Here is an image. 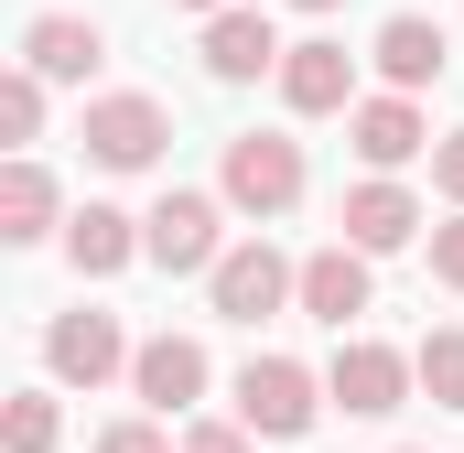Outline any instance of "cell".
Wrapping results in <instances>:
<instances>
[{
	"label": "cell",
	"instance_id": "6da1fadb",
	"mask_svg": "<svg viewBox=\"0 0 464 453\" xmlns=\"http://www.w3.org/2000/svg\"><path fill=\"white\" fill-rule=\"evenodd\" d=\"M217 195H227L237 217H292L303 206V140H281V130H237L227 162H217Z\"/></svg>",
	"mask_w": 464,
	"mask_h": 453
},
{
	"label": "cell",
	"instance_id": "7a4b0ae2",
	"mask_svg": "<svg viewBox=\"0 0 464 453\" xmlns=\"http://www.w3.org/2000/svg\"><path fill=\"white\" fill-rule=\"evenodd\" d=\"M314 410H324L314 367H292V356H248V367H237V432H248V443H303Z\"/></svg>",
	"mask_w": 464,
	"mask_h": 453
},
{
	"label": "cell",
	"instance_id": "3957f363",
	"mask_svg": "<svg viewBox=\"0 0 464 453\" xmlns=\"http://www.w3.org/2000/svg\"><path fill=\"white\" fill-rule=\"evenodd\" d=\"M217 226H227V195H184V184H173V195L140 217V259H151V270H173V281H184V270H206V281H217V259H227V248H217Z\"/></svg>",
	"mask_w": 464,
	"mask_h": 453
},
{
	"label": "cell",
	"instance_id": "277c9868",
	"mask_svg": "<svg viewBox=\"0 0 464 453\" xmlns=\"http://www.w3.org/2000/svg\"><path fill=\"white\" fill-rule=\"evenodd\" d=\"M411 389H421V367H411L400 345H378V335H346V345H335V367H324V400H335L346 421H389Z\"/></svg>",
	"mask_w": 464,
	"mask_h": 453
},
{
	"label": "cell",
	"instance_id": "5b68a950",
	"mask_svg": "<svg viewBox=\"0 0 464 453\" xmlns=\"http://www.w3.org/2000/svg\"><path fill=\"white\" fill-rule=\"evenodd\" d=\"M206 292H217V313H227V324H259V313L303 303V259H281L270 237H248V248L217 259V281H206Z\"/></svg>",
	"mask_w": 464,
	"mask_h": 453
},
{
	"label": "cell",
	"instance_id": "8992f818",
	"mask_svg": "<svg viewBox=\"0 0 464 453\" xmlns=\"http://www.w3.org/2000/svg\"><path fill=\"white\" fill-rule=\"evenodd\" d=\"M87 162H109V173H151L162 162V140H173V119L162 98H87Z\"/></svg>",
	"mask_w": 464,
	"mask_h": 453
},
{
	"label": "cell",
	"instance_id": "52a82bcc",
	"mask_svg": "<svg viewBox=\"0 0 464 453\" xmlns=\"http://www.w3.org/2000/svg\"><path fill=\"white\" fill-rule=\"evenodd\" d=\"M130 356H140V345L119 335V313H54V324H44V367H54L65 389H98Z\"/></svg>",
	"mask_w": 464,
	"mask_h": 453
},
{
	"label": "cell",
	"instance_id": "ba28073f",
	"mask_svg": "<svg viewBox=\"0 0 464 453\" xmlns=\"http://www.w3.org/2000/svg\"><path fill=\"white\" fill-rule=\"evenodd\" d=\"M22 65H33L44 87H87V76L109 65V33L76 22V11H33V22H22Z\"/></svg>",
	"mask_w": 464,
	"mask_h": 453
},
{
	"label": "cell",
	"instance_id": "9c48e42d",
	"mask_svg": "<svg viewBox=\"0 0 464 453\" xmlns=\"http://www.w3.org/2000/svg\"><path fill=\"white\" fill-rule=\"evenodd\" d=\"M130 389H140V410H151V421L195 410V400H206V345H195V335H151L140 356H130Z\"/></svg>",
	"mask_w": 464,
	"mask_h": 453
},
{
	"label": "cell",
	"instance_id": "30bf717a",
	"mask_svg": "<svg viewBox=\"0 0 464 453\" xmlns=\"http://www.w3.org/2000/svg\"><path fill=\"white\" fill-rule=\"evenodd\" d=\"M281 98H292V119H335V109H356V54L346 43H292L281 54Z\"/></svg>",
	"mask_w": 464,
	"mask_h": 453
},
{
	"label": "cell",
	"instance_id": "8fae6325",
	"mask_svg": "<svg viewBox=\"0 0 464 453\" xmlns=\"http://www.w3.org/2000/svg\"><path fill=\"white\" fill-rule=\"evenodd\" d=\"M281 33H270V11H217L206 22V76L217 87H248V76H281Z\"/></svg>",
	"mask_w": 464,
	"mask_h": 453
},
{
	"label": "cell",
	"instance_id": "7c38bea8",
	"mask_svg": "<svg viewBox=\"0 0 464 453\" xmlns=\"http://www.w3.org/2000/svg\"><path fill=\"white\" fill-rule=\"evenodd\" d=\"M346 140H356V162H367V173H400V162H421V151H432V130H421L411 98H356V109H346Z\"/></svg>",
	"mask_w": 464,
	"mask_h": 453
},
{
	"label": "cell",
	"instance_id": "4fadbf2b",
	"mask_svg": "<svg viewBox=\"0 0 464 453\" xmlns=\"http://www.w3.org/2000/svg\"><path fill=\"white\" fill-rule=\"evenodd\" d=\"M421 237V195L411 184H389V173H367L346 195V248H367V259H389V248H411Z\"/></svg>",
	"mask_w": 464,
	"mask_h": 453
},
{
	"label": "cell",
	"instance_id": "5bb4252c",
	"mask_svg": "<svg viewBox=\"0 0 464 453\" xmlns=\"http://www.w3.org/2000/svg\"><path fill=\"white\" fill-rule=\"evenodd\" d=\"M367 54H378L389 98H411V87H443V22H421V11H389Z\"/></svg>",
	"mask_w": 464,
	"mask_h": 453
},
{
	"label": "cell",
	"instance_id": "9a60e30c",
	"mask_svg": "<svg viewBox=\"0 0 464 453\" xmlns=\"http://www.w3.org/2000/svg\"><path fill=\"white\" fill-rule=\"evenodd\" d=\"M303 313L346 335L356 313H367V248H346V237H335V248H314V259H303Z\"/></svg>",
	"mask_w": 464,
	"mask_h": 453
},
{
	"label": "cell",
	"instance_id": "2e32d148",
	"mask_svg": "<svg viewBox=\"0 0 464 453\" xmlns=\"http://www.w3.org/2000/svg\"><path fill=\"white\" fill-rule=\"evenodd\" d=\"M65 259H76L87 281L130 270V259H140V217H119V206H76V217H65Z\"/></svg>",
	"mask_w": 464,
	"mask_h": 453
},
{
	"label": "cell",
	"instance_id": "e0dca14e",
	"mask_svg": "<svg viewBox=\"0 0 464 453\" xmlns=\"http://www.w3.org/2000/svg\"><path fill=\"white\" fill-rule=\"evenodd\" d=\"M0 237H11V248L54 237V173H44V162H11V173H0Z\"/></svg>",
	"mask_w": 464,
	"mask_h": 453
},
{
	"label": "cell",
	"instance_id": "ac0fdd59",
	"mask_svg": "<svg viewBox=\"0 0 464 453\" xmlns=\"http://www.w3.org/2000/svg\"><path fill=\"white\" fill-rule=\"evenodd\" d=\"M0 140H11V162H33V140H44V76L33 65L0 76Z\"/></svg>",
	"mask_w": 464,
	"mask_h": 453
},
{
	"label": "cell",
	"instance_id": "d6986e66",
	"mask_svg": "<svg viewBox=\"0 0 464 453\" xmlns=\"http://www.w3.org/2000/svg\"><path fill=\"white\" fill-rule=\"evenodd\" d=\"M54 432H65V410H54V389H22V400L0 410V443H11V453H54Z\"/></svg>",
	"mask_w": 464,
	"mask_h": 453
},
{
	"label": "cell",
	"instance_id": "ffe728a7",
	"mask_svg": "<svg viewBox=\"0 0 464 453\" xmlns=\"http://www.w3.org/2000/svg\"><path fill=\"white\" fill-rule=\"evenodd\" d=\"M411 367H421V389H432L443 410H464V324H443V335H421V356H411Z\"/></svg>",
	"mask_w": 464,
	"mask_h": 453
},
{
	"label": "cell",
	"instance_id": "44dd1931",
	"mask_svg": "<svg viewBox=\"0 0 464 453\" xmlns=\"http://www.w3.org/2000/svg\"><path fill=\"white\" fill-rule=\"evenodd\" d=\"M432 281H443V292H464V217L432 226Z\"/></svg>",
	"mask_w": 464,
	"mask_h": 453
},
{
	"label": "cell",
	"instance_id": "7402d4cb",
	"mask_svg": "<svg viewBox=\"0 0 464 453\" xmlns=\"http://www.w3.org/2000/svg\"><path fill=\"white\" fill-rule=\"evenodd\" d=\"M98 453H184V443H162V421H109Z\"/></svg>",
	"mask_w": 464,
	"mask_h": 453
},
{
	"label": "cell",
	"instance_id": "603a6c76",
	"mask_svg": "<svg viewBox=\"0 0 464 453\" xmlns=\"http://www.w3.org/2000/svg\"><path fill=\"white\" fill-rule=\"evenodd\" d=\"M432 184L454 195V217H464V130H443V140H432Z\"/></svg>",
	"mask_w": 464,
	"mask_h": 453
},
{
	"label": "cell",
	"instance_id": "cb8c5ba5",
	"mask_svg": "<svg viewBox=\"0 0 464 453\" xmlns=\"http://www.w3.org/2000/svg\"><path fill=\"white\" fill-rule=\"evenodd\" d=\"M184 453H259V443H248L237 421H195V432H184Z\"/></svg>",
	"mask_w": 464,
	"mask_h": 453
},
{
	"label": "cell",
	"instance_id": "d4e9b609",
	"mask_svg": "<svg viewBox=\"0 0 464 453\" xmlns=\"http://www.w3.org/2000/svg\"><path fill=\"white\" fill-rule=\"evenodd\" d=\"M173 11H206V22H217V11H237V0H173Z\"/></svg>",
	"mask_w": 464,
	"mask_h": 453
},
{
	"label": "cell",
	"instance_id": "484cf974",
	"mask_svg": "<svg viewBox=\"0 0 464 453\" xmlns=\"http://www.w3.org/2000/svg\"><path fill=\"white\" fill-rule=\"evenodd\" d=\"M292 11H335V0H292Z\"/></svg>",
	"mask_w": 464,
	"mask_h": 453
}]
</instances>
